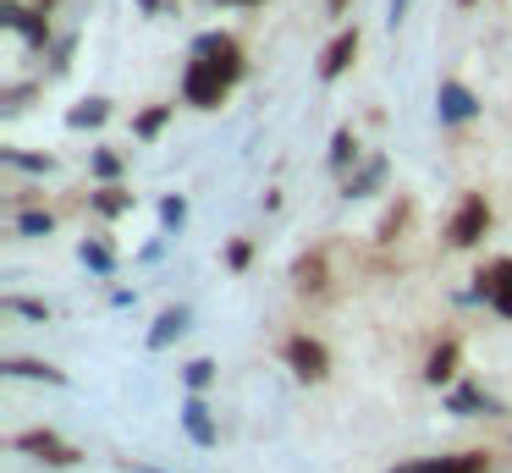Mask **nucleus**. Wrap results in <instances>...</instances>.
I'll use <instances>...</instances> for the list:
<instances>
[{
    "instance_id": "nucleus-20",
    "label": "nucleus",
    "mask_w": 512,
    "mask_h": 473,
    "mask_svg": "<svg viewBox=\"0 0 512 473\" xmlns=\"http://www.w3.org/2000/svg\"><path fill=\"white\" fill-rule=\"evenodd\" d=\"M171 110H177V105H144V110L133 116V138H138V143H155L160 132L171 127Z\"/></svg>"
},
{
    "instance_id": "nucleus-37",
    "label": "nucleus",
    "mask_w": 512,
    "mask_h": 473,
    "mask_svg": "<svg viewBox=\"0 0 512 473\" xmlns=\"http://www.w3.org/2000/svg\"><path fill=\"white\" fill-rule=\"evenodd\" d=\"M34 6H45V11H56V6H61V0H34Z\"/></svg>"
},
{
    "instance_id": "nucleus-25",
    "label": "nucleus",
    "mask_w": 512,
    "mask_h": 473,
    "mask_svg": "<svg viewBox=\"0 0 512 473\" xmlns=\"http://www.w3.org/2000/svg\"><path fill=\"white\" fill-rule=\"evenodd\" d=\"M34 94H39V83H6L0 88V116H23Z\"/></svg>"
},
{
    "instance_id": "nucleus-29",
    "label": "nucleus",
    "mask_w": 512,
    "mask_h": 473,
    "mask_svg": "<svg viewBox=\"0 0 512 473\" xmlns=\"http://www.w3.org/2000/svg\"><path fill=\"white\" fill-rule=\"evenodd\" d=\"M182 385H188V391H210V385H215V363L210 358L182 363Z\"/></svg>"
},
{
    "instance_id": "nucleus-34",
    "label": "nucleus",
    "mask_w": 512,
    "mask_h": 473,
    "mask_svg": "<svg viewBox=\"0 0 512 473\" xmlns=\"http://www.w3.org/2000/svg\"><path fill=\"white\" fill-rule=\"evenodd\" d=\"M347 6H353V0H325V11H331V17H342Z\"/></svg>"
},
{
    "instance_id": "nucleus-7",
    "label": "nucleus",
    "mask_w": 512,
    "mask_h": 473,
    "mask_svg": "<svg viewBox=\"0 0 512 473\" xmlns=\"http://www.w3.org/2000/svg\"><path fill=\"white\" fill-rule=\"evenodd\" d=\"M441 407L452 418H501V413H507V407H501L485 385H474V380H452V385H446V396H441Z\"/></svg>"
},
{
    "instance_id": "nucleus-28",
    "label": "nucleus",
    "mask_w": 512,
    "mask_h": 473,
    "mask_svg": "<svg viewBox=\"0 0 512 473\" xmlns=\"http://www.w3.org/2000/svg\"><path fill=\"white\" fill-rule=\"evenodd\" d=\"M17 231H23V237H50V231H56V215H50V209H23V215H17Z\"/></svg>"
},
{
    "instance_id": "nucleus-1",
    "label": "nucleus",
    "mask_w": 512,
    "mask_h": 473,
    "mask_svg": "<svg viewBox=\"0 0 512 473\" xmlns=\"http://www.w3.org/2000/svg\"><path fill=\"white\" fill-rule=\"evenodd\" d=\"M243 72H248V55L232 33H221V28L199 33L193 50H188V66H182V105L221 110L226 94L243 83Z\"/></svg>"
},
{
    "instance_id": "nucleus-3",
    "label": "nucleus",
    "mask_w": 512,
    "mask_h": 473,
    "mask_svg": "<svg viewBox=\"0 0 512 473\" xmlns=\"http://www.w3.org/2000/svg\"><path fill=\"white\" fill-rule=\"evenodd\" d=\"M485 231H490V198L485 193H463L457 209H452V220H446V242H452V248H474Z\"/></svg>"
},
{
    "instance_id": "nucleus-8",
    "label": "nucleus",
    "mask_w": 512,
    "mask_h": 473,
    "mask_svg": "<svg viewBox=\"0 0 512 473\" xmlns=\"http://www.w3.org/2000/svg\"><path fill=\"white\" fill-rule=\"evenodd\" d=\"M474 297L490 303L501 319H512V259H490L474 270Z\"/></svg>"
},
{
    "instance_id": "nucleus-14",
    "label": "nucleus",
    "mask_w": 512,
    "mask_h": 473,
    "mask_svg": "<svg viewBox=\"0 0 512 473\" xmlns=\"http://www.w3.org/2000/svg\"><path fill=\"white\" fill-rule=\"evenodd\" d=\"M457 358H463V347H457V341L446 336L441 347H435L430 358H424V385H435V391H441V385H452V380H457Z\"/></svg>"
},
{
    "instance_id": "nucleus-4",
    "label": "nucleus",
    "mask_w": 512,
    "mask_h": 473,
    "mask_svg": "<svg viewBox=\"0 0 512 473\" xmlns=\"http://www.w3.org/2000/svg\"><path fill=\"white\" fill-rule=\"evenodd\" d=\"M281 363H287L298 380L320 385L325 374H331V347H325L320 336H287V341H281Z\"/></svg>"
},
{
    "instance_id": "nucleus-16",
    "label": "nucleus",
    "mask_w": 512,
    "mask_h": 473,
    "mask_svg": "<svg viewBox=\"0 0 512 473\" xmlns=\"http://www.w3.org/2000/svg\"><path fill=\"white\" fill-rule=\"evenodd\" d=\"M424 473H490V451H452V457H424Z\"/></svg>"
},
{
    "instance_id": "nucleus-9",
    "label": "nucleus",
    "mask_w": 512,
    "mask_h": 473,
    "mask_svg": "<svg viewBox=\"0 0 512 473\" xmlns=\"http://www.w3.org/2000/svg\"><path fill=\"white\" fill-rule=\"evenodd\" d=\"M435 110H441L446 127H463V121L479 116V94L468 83H457V77H446V83L435 88Z\"/></svg>"
},
{
    "instance_id": "nucleus-21",
    "label": "nucleus",
    "mask_w": 512,
    "mask_h": 473,
    "mask_svg": "<svg viewBox=\"0 0 512 473\" xmlns=\"http://www.w3.org/2000/svg\"><path fill=\"white\" fill-rule=\"evenodd\" d=\"M408 220H413V204H408V198H391V209L380 215V226H375V242H380V248L397 242L402 231H408Z\"/></svg>"
},
{
    "instance_id": "nucleus-10",
    "label": "nucleus",
    "mask_w": 512,
    "mask_h": 473,
    "mask_svg": "<svg viewBox=\"0 0 512 473\" xmlns=\"http://www.w3.org/2000/svg\"><path fill=\"white\" fill-rule=\"evenodd\" d=\"M358 44H364V33H358V28H342L331 44H325V50H320V66H314V72H320V83L347 77V66L358 61Z\"/></svg>"
},
{
    "instance_id": "nucleus-19",
    "label": "nucleus",
    "mask_w": 512,
    "mask_h": 473,
    "mask_svg": "<svg viewBox=\"0 0 512 473\" xmlns=\"http://www.w3.org/2000/svg\"><path fill=\"white\" fill-rule=\"evenodd\" d=\"M325 160H331L336 176L353 171V165H358V132H353V127H336V132H331V154H325Z\"/></svg>"
},
{
    "instance_id": "nucleus-35",
    "label": "nucleus",
    "mask_w": 512,
    "mask_h": 473,
    "mask_svg": "<svg viewBox=\"0 0 512 473\" xmlns=\"http://www.w3.org/2000/svg\"><path fill=\"white\" fill-rule=\"evenodd\" d=\"M391 473H424V468H419V462H397Z\"/></svg>"
},
{
    "instance_id": "nucleus-23",
    "label": "nucleus",
    "mask_w": 512,
    "mask_h": 473,
    "mask_svg": "<svg viewBox=\"0 0 512 473\" xmlns=\"http://www.w3.org/2000/svg\"><path fill=\"white\" fill-rule=\"evenodd\" d=\"M0 160L17 165V171H28V176H50V171H56V154H34V149H0Z\"/></svg>"
},
{
    "instance_id": "nucleus-17",
    "label": "nucleus",
    "mask_w": 512,
    "mask_h": 473,
    "mask_svg": "<svg viewBox=\"0 0 512 473\" xmlns=\"http://www.w3.org/2000/svg\"><path fill=\"white\" fill-rule=\"evenodd\" d=\"M0 374H12V380H39V385H67V374H61L56 363H45V358H6Z\"/></svg>"
},
{
    "instance_id": "nucleus-27",
    "label": "nucleus",
    "mask_w": 512,
    "mask_h": 473,
    "mask_svg": "<svg viewBox=\"0 0 512 473\" xmlns=\"http://www.w3.org/2000/svg\"><path fill=\"white\" fill-rule=\"evenodd\" d=\"M89 171L100 176V182H122V154L116 149H89Z\"/></svg>"
},
{
    "instance_id": "nucleus-12",
    "label": "nucleus",
    "mask_w": 512,
    "mask_h": 473,
    "mask_svg": "<svg viewBox=\"0 0 512 473\" xmlns=\"http://www.w3.org/2000/svg\"><path fill=\"white\" fill-rule=\"evenodd\" d=\"M292 286L298 292H325L331 286V248H309L292 259Z\"/></svg>"
},
{
    "instance_id": "nucleus-26",
    "label": "nucleus",
    "mask_w": 512,
    "mask_h": 473,
    "mask_svg": "<svg viewBox=\"0 0 512 473\" xmlns=\"http://www.w3.org/2000/svg\"><path fill=\"white\" fill-rule=\"evenodd\" d=\"M160 226H166V237L188 226V198H182V193H166V198H160Z\"/></svg>"
},
{
    "instance_id": "nucleus-36",
    "label": "nucleus",
    "mask_w": 512,
    "mask_h": 473,
    "mask_svg": "<svg viewBox=\"0 0 512 473\" xmlns=\"http://www.w3.org/2000/svg\"><path fill=\"white\" fill-rule=\"evenodd\" d=\"M221 6H259V0H221Z\"/></svg>"
},
{
    "instance_id": "nucleus-33",
    "label": "nucleus",
    "mask_w": 512,
    "mask_h": 473,
    "mask_svg": "<svg viewBox=\"0 0 512 473\" xmlns=\"http://www.w3.org/2000/svg\"><path fill=\"white\" fill-rule=\"evenodd\" d=\"M402 17H408V0H391V11H386V22H391V28H397V22Z\"/></svg>"
},
{
    "instance_id": "nucleus-31",
    "label": "nucleus",
    "mask_w": 512,
    "mask_h": 473,
    "mask_svg": "<svg viewBox=\"0 0 512 473\" xmlns=\"http://www.w3.org/2000/svg\"><path fill=\"white\" fill-rule=\"evenodd\" d=\"M248 264H254V242H248V237H232V242H226V270L243 275Z\"/></svg>"
},
{
    "instance_id": "nucleus-24",
    "label": "nucleus",
    "mask_w": 512,
    "mask_h": 473,
    "mask_svg": "<svg viewBox=\"0 0 512 473\" xmlns=\"http://www.w3.org/2000/svg\"><path fill=\"white\" fill-rule=\"evenodd\" d=\"M0 308H6V314L34 319V325H50V303H39V297H17V292H6V297H0Z\"/></svg>"
},
{
    "instance_id": "nucleus-30",
    "label": "nucleus",
    "mask_w": 512,
    "mask_h": 473,
    "mask_svg": "<svg viewBox=\"0 0 512 473\" xmlns=\"http://www.w3.org/2000/svg\"><path fill=\"white\" fill-rule=\"evenodd\" d=\"M72 50H78V39H72V33H61V39L50 44V72H56V77L72 72Z\"/></svg>"
},
{
    "instance_id": "nucleus-18",
    "label": "nucleus",
    "mask_w": 512,
    "mask_h": 473,
    "mask_svg": "<svg viewBox=\"0 0 512 473\" xmlns=\"http://www.w3.org/2000/svg\"><path fill=\"white\" fill-rule=\"evenodd\" d=\"M105 121H111V99H105V94H89V99H78V105L67 110V127H72V132L105 127Z\"/></svg>"
},
{
    "instance_id": "nucleus-22",
    "label": "nucleus",
    "mask_w": 512,
    "mask_h": 473,
    "mask_svg": "<svg viewBox=\"0 0 512 473\" xmlns=\"http://www.w3.org/2000/svg\"><path fill=\"white\" fill-rule=\"evenodd\" d=\"M78 259L89 264L94 275H116V248H111L105 237H83V242H78Z\"/></svg>"
},
{
    "instance_id": "nucleus-32",
    "label": "nucleus",
    "mask_w": 512,
    "mask_h": 473,
    "mask_svg": "<svg viewBox=\"0 0 512 473\" xmlns=\"http://www.w3.org/2000/svg\"><path fill=\"white\" fill-rule=\"evenodd\" d=\"M138 11H149V17H182L177 0H138Z\"/></svg>"
},
{
    "instance_id": "nucleus-2",
    "label": "nucleus",
    "mask_w": 512,
    "mask_h": 473,
    "mask_svg": "<svg viewBox=\"0 0 512 473\" xmlns=\"http://www.w3.org/2000/svg\"><path fill=\"white\" fill-rule=\"evenodd\" d=\"M12 451L45 462V468H78L83 462V451L67 435H56V429H23V435H12Z\"/></svg>"
},
{
    "instance_id": "nucleus-11",
    "label": "nucleus",
    "mask_w": 512,
    "mask_h": 473,
    "mask_svg": "<svg viewBox=\"0 0 512 473\" xmlns=\"http://www.w3.org/2000/svg\"><path fill=\"white\" fill-rule=\"evenodd\" d=\"M188 325H193V308H188V303L160 308V314H155V325H149V336H144V347H149V352H166L177 336H188Z\"/></svg>"
},
{
    "instance_id": "nucleus-15",
    "label": "nucleus",
    "mask_w": 512,
    "mask_h": 473,
    "mask_svg": "<svg viewBox=\"0 0 512 473\" xmlns=\"http://www.w3.org/2000/svg\"><path fill=\"white\" fill-rule=\"evenodd\" d=\"M133 204H138V198L127 193L122 182H100V187H94V193H89V209H94V215H100V220H122V215H127V209H133Z\"/></svg>"
},
{
    "instance_id": "nucleus-38",
    "label": "nucleus",
    "mask_w": 512,
    "mask_h": 473,
    "mask_svg": "<svg viewBox=\"0 0 512 473\" xmlns=\"http://www.w3.org/2000/svg\"><path fill=\"white\" fill-rule=\"evenodd\" d=\"M133 473H160V468H133Z\"/></svg>"
},
{
    "instance_id": "nucleus-39",
    "label": "nucleus",
    "mask_w": 512,
    "mask_h": 473,
    "mask_svg": "<svg viewBox=\"0 0 512 473\" xmlns=\"http://www.w3.org/2000/svg\"><path fill=\"white\" fill-rule=\"evenodd\" d=\"M457 6H474V0H457Z\"/></svg>"
},
{
    "instance_id": "nucleus-5",
    "label": "nucleus",
    "mask_w": 512,
    "mask_h": 473,
    "mask_svg": "<svg viewBox=\"0 0 512 473\" xmlns=\"http://www.w3.org/2000/svg\"><path fill=\"white\" fill-rule=\"evenodd\" d=\"M0 28H12L28 50H50V44H56L45 6H17V0H0Z\"/></svg>"
},
{
    "instance_id": "nucleus-6",
    "label": "nucleus",
    "mask_w": 512,
    "mask_h": 473,
    "mask_svg": "<svg viewBox=\"0 0 512 473\" xmlns=\"http://www.w3.org/2000/svg\"><path fill=\"white\" fill-rule=\"evenodd\" d=\"M177 424H182V435H188L199 451H215V446H221V424H215V413H210V402H204V391H188V396H182Z\"/></svg>"
},
{
    "instance_id": "nucleus-13",
    "label": "nucleus",
    "mask_w": 512,
    "mask_h": 473,
    "mask_svg": "<svg viewBox=\"0 0 512 473\" xmlns=\"http://www.w3.org/2000/svg\"><path fill=\"white\" fill-rule=\"evenodd\" d=\"M386 154H369L364 165H353V171L342 176V198L353 204V198H369V193H380V182H386Z\"/></svg>"
}]
</instances>
